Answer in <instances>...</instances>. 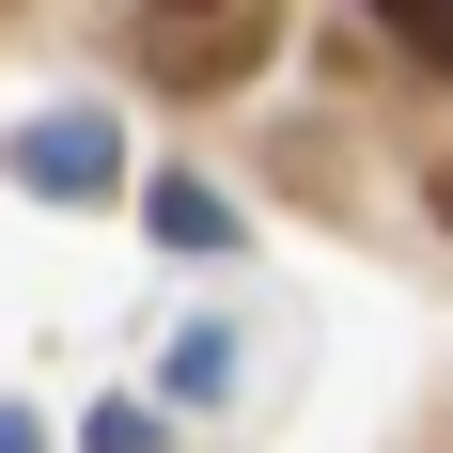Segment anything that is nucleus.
<instances>
[{
	"instance_id": "3",
	"label": "nucleus",
	"mask_w": 453,
	"mask_h": 453,
	"mask_svg": "<svg viewBox=\"0 0 453 453\" xmlns=\"http://www.w3.org/2000/svg\"><path fill=\"white\" fill-rule=\"evenodd\" d=\"M360 16L407 47V63H438V79H453V0H360Z\"/></svg>"
},
{
	"instance_id": "5",
	"label": "nucleus",
	"mask_w": 453,
	"mask_h": 453,
	"mask_svg": "<svg viewBox=\"0 0 453 453\" xmlns=\"http://www.w3.org/2000/svg\"><path fill=\"white\" fill-rule=\"evenodd\" d=\"M0 453H47V438H32V422H16V407H0Z\"/></svg>"
},
{
	"instance_id": "7",
	"label": "nucleus",
	"mask_w": 453,
	"mask_h": 453,
	"mask_svg": "<svg viewBox=\"0 0 453 453\" xmlns=\"http://www.w3.org/2000/svg\"><path fill=\"white\" fill-rule=\"evenodd\" d=\"M438 219H453V157H438Z\"/></svg>"
},
{
	"instance_id": "1",
	"label": "nucleus",
	"mask_w": 453,
	"mask_h": 453,
	"mask_svg": "<svg viewBox=\"0 0 453 453\" xmlns=\"http://www.w3.org/2000/svg\"><path fill=\"white\" fill-rule=\"evenodd\" d=\"M0 157H16V188H47V203H110V188H126V157H110V110H47V126H16Z\"/></svg>"
},
{
	"instance_id": "6",
	"label": "nucleus",
	"mask_w": 453,
	"mask_h": 453,
	"mask_svg": "<svg viewBox=\"0 0 453 453\" xmlns=\"http://www.w3.org/2000/svg\"><path fill=\"white\" fill-rule=\"evenodd\" d=\"M141 16H219V0H141Z\"/></svg>"
},
{
	"instance_id": "4",
	"label": "nucleus",
	"mask_w": 453,
	"mask_h": 453,
	"mask_svg": "<svg viewBox=\"0 0 453 453\" xmlns=\"http://www.w3.org/2000/svg\"><path fill=\"white\" fill-rule=\"evenodd\" d=\"M157 234H173V250H219L234 219H219V188H188V173H173V188H157Z\"/></svg>"
},
{
	"instance_id": "2",
	"label": "nucleus",
	"mask_w": 453,
	"mask_h": 453,
	"mask_svg": "<svg viewBox=\"0 0 453 453\" xmlns=\"http://www.w3.org/2000/svg\"><path fill=\"white\" fill-rule=\"evenodd\" d=\"M141 63H157V79L173 94H219V79H250V63H266V16H141Z\"/></svg>"
}]
</instances>
